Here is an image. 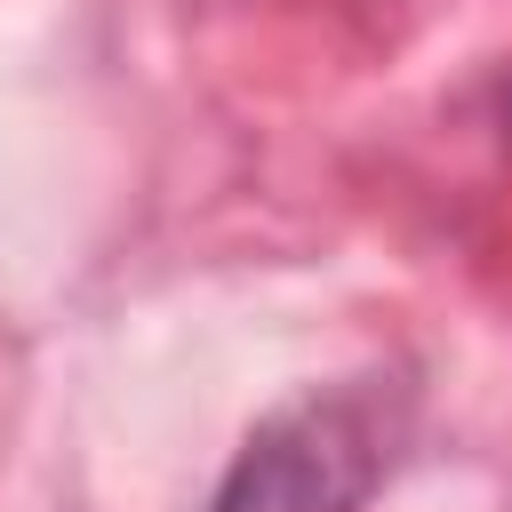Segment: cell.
<instances>
[{"instance_id": "cell-1", "label": "cell", "mask_w": 512, "mask_h": 512, "mask_svg": "<svg viewBox=\"0 0 512 512\" xmlns=\"http://www.w3.org/2000/svg\"><path fill=\"white\" fill-rule=\"evenodd\" d=\"M408 440V384L368 368L280 400L224 464L200 512H360Z\"/></svg>"}, {"instance_id": "cell-2", "label": "cell", "mask_w": 512, "mask_h": 512, "mask_svg": "<svg viewBox=\"0 0 512 512\" xmlns=\"http://www.w3.org/2000/svg\"><path fill=\"white\" fill-rule=\"evenodd\" d=\"M504 120H512V96H504Z\"/></svg>"}]
</instances>
